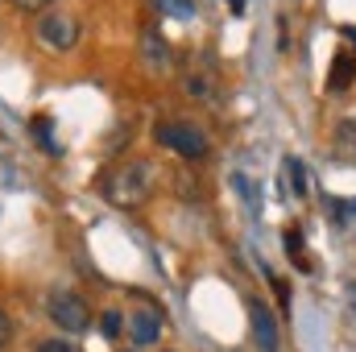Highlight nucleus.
Returning <instances> with one entry per match:
<instances>
[{
    "label": "nucleus",
    "mask_w": 356,
    "mask_h": 352,
    "mask_svg": "<svg viewBox=\"0 0 356 352\" xmlns=\"http://www.w3.org/2000/svg\"><path fill=\"white\" fill-rule=\"evenodd\" d=\"M154 186H158V166L149 158H129V162H120L112 175L104 178V199L112 207L129 211V207H141L154 195Z\"/></svg>",
    "instance_id": "f257e3e1"
},
{
    "label": "nucleus",
    "mask_w": 356,
    "mask_h": 352,
    "mask_svg": "<svg viewBox=\"0 0 356 352\" xmlns=\"http://www.w3.org/2000/svg\"><path fill=\"white\" fill-rule=\"evenodd\" d=\"M154 141L158 145H166L170 154L178 158H191V162H199V158H207V137L195 129V125H186V120H166V125H158L154 129Z\"/></svg>",
    "instance_id": "f03ea898"
},
{
    "label": "nucleus",
    "mask_w": 356,
    "mask_h": 352,
    "mask_svg": "<svg viewBox=\"0 0 356 352\" xmlns=\"http://www.w3.org/2000/svg\"><path fill=\"white\" fill-rule=\"evenodd\" d=\"M46 315H50L54 328L67 332V336H79V332L91 328V307L79 294H71V290H54V294L46 298Z\"/></svg>",
    "instance_id": "7ed1b4c3"
},
{
    "label": "nucleus",
    "mask_w": 356,
    "mask_h": 352,
    "mask_svg": "<svg viewBox=\"0 0 356 352\" xmlns=\"http://www.w3.org/2000/svg\"><path fill=\"white\" fill-rule=\"evenodd\" d=\"M38 38H42V46H50V50H75V42H79V21L67 17V13H42Z\"/></svg>",
    "instance_id": "20e7f679"
},
{
    "label": "nucleus",
    "mask_w": 356,
    "mask_h": 352,
    "mask_svg": "<svg viewBox=\"0 0 356 352\" xmlns=\"http://www.w3.org/2000/svg\"><path fill=\"white\" fill-rule=\"evenodd\" d=\"M249 323H253V344H257V352H277V349H282L277 319H273V311H269L261 298H253V303H249Z\"/></svg>",
    "instance_id": "39448f33"
},
{
    "label": "nucleus",
    "mask_w": 356,
    "mask_h": 352,
    "mask_svg": "<svg viewBox=\"0 0 356 352\" xmlns=\"http://www.w3.org/2000/svg\"><path fill=\"white\" fill-rule=\"evenodd\" d=\"M124 332H129V340H133L137 349H149V344H158V336H162V315H158V311H137V315H129Z\"/></svg>",
    "instance_id": "423d86ee"
},
{
    "label": "nucleus",
    "mask_w": 356,
    "mask_h": 352,
    "mask_svg": "<svg viewBox=\"0 0 356 352\" xmlns=\"http://www.w3.org/2000/svg\"><path fill=\"white\" fill-rule=\"evenodd\" d=\"M182 88H186V95H195V99H207L211 88H216V71H211V63L203 58L199 67H191V71L182 75Z\"/></svg>",
    "instance_id": "0eeeda50"
},
{
    "label": "nucleus",
    "mask_w": 356,
    "mask_h": 352,
    "mask_svg": "<svg viewBox=\"0 0 356 352\" xmlns=\"http://www.w3.org/2000/svg\"><path fill=\"white\" fill-rule=\"evenodd\" d=\"M356 79V50H340L336 63H332V75H327V91H344Z\"/></svg>",
    "instance_id": "6e6552de"
},
{
    "label": "nucleus",
    "mask_w": 356,
    "mask_h": 352,
    "mask_svg": "<svg viewBox=\"0 0 356 352\" xmlns=\"http://www.w3.org/2000/svg\"><path fill=\"white\" fill-rule=\"evenodd\" d=\"M141 58H145L149 67H158V71L170 63V46L162 42V33H158V29H145V33H141Z\"/></svg>",
    "instance_id": "1a4fd4ad"
},
{
    "label": "nucleus",
    "mask_w": 356,
    "mask_h": 352,
    "mask_svg": "<svg viewBox=\"0 0 356 352\" xmlns=\"http://www.w3.org/2000/svg\"><path fill=\"white\" fill-rule=\"evenodd\" d=\"M124 323H129V315H120V311H104V315H99V332H104L108 340H120Z\"/></svg>",
    "instance_id": "9d476101"
},
{
    "label": "nucleus",
    "mask_w": 356,
    "mask_h": 352,
    "mask_svg": "<svg viewBox=\"0 0 356 352\" xmlns=\"http://www.w3.org/2000/svg\"><path fill=\"white\" fill-rule=\"evenodd\" d=\"M286 245H290V257H294L298 269H311V262L302 257V237H298V228H290V232H286Z\"/></svg>",
    "instance_id": "9b49d317"
},
{
    "label": "nucleus",
    "mask_w": 356,
    "mask_h": 352,
    "mask_svg": "<svg viewBox=\"0 0 356 352\" xmlns=\"http://www.w3.org/2000/svg\"><path fill=\"white\" fill-rule=\"evenodd\" d=\"M286 170H290V178H294V195H298V199H307V175H302V166L290 158V162H286Z\"/></svg>",
    "instance_id": "f8f14e48"
},
{
    "label": "nucleus",
    "mask_w": 356,
    "mask_h": 352,
    "mask_svg": "<svg viewBox=\"0 0 356 352\" xmlns=\"http://www.w3.org/2000/svg\"><path fill=\"white\" fill-rule=\"evenodd\" d=\"M13 4H17L21 13H50V4H54V0H13Z\"/></svg>",
    "instance_id": "ddd939ff"
},
{
    "label": "nucleus",
    "mask_w": 356,
    "mask_h": 352,
    "mask_svg": "<svg viewBox=\"0 0 356 352\" xmlns=\"http://www.w3.org/2000/svg\"><path fill=\"white\" fill-rule=\"evenodd\" d=\"M8 344H13V319L0 311V352L8 349Z\"/></svg>",
    "instance_id": "4468645a"
},
{
    "label": "nucleus",
    "mask_w": 356,
    "mask_h": 352,
    "mask_svg": "<svg viewBox=\"0 0 356 352\" xmlns=\"http://www.w3.org/2000/svg\"><path fill=\"white\" fill-rule=\"evenodd\" d=\"M38 352H75V344H67V340H42Z\"/></svg>",
    "instance_id": "2eb2a0df"
},
{
    "label": "nucleus",
    "mask_w": 356,
    "mask_h": 352,
    "mask_svg": "<svg viewBox=\"0 0 356 352\" xmlns=\"http://www.w3.org/2000/svg\"><path fill=\"white\" fill-rule=\"evenodd\" d=\"M162 352H170V349H162Z\"/></svg>",
    "instance_id": "dca6fc26"
}]
</instances>
